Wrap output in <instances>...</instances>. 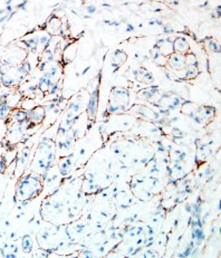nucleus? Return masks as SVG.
I'll return each mask as SVG.
<instances>
[{"label": "nucleus", "instance_id": "2", "mask_svg": "<svg viewBox=\"0 0 221 258\" xmlns=\"http://www.w3.org/2000/svg\"><path fill=\"white\" fill-rule=\"evenodd\" d=\"M173 50L177 51V53H179V54L187 53V51L189 50V44L187 43V40L182 37L177 38L176 40H174Z\"/></svg>", "mask_w": 221, "mask_h": 258}, {"label": "nucleus", "instance_id": "3", "mask_svg": "<svg viewBox=\"0 0 221 258\" xmlns=\"http://www.w3.org/2000/svg\"><path fill=\"white\" fill-rule=\"evenodd\" d=\"M9 110H10V107L8 105L6 97H3V99H0V118L7 117Z\"/></svg>", "mask_w": 221, "mask_h": 258}, {"label": "nucleus", "instance_id": "4", "mask_svg": "<svg viewBox=\"0 0 221 258\" xmlns=\"http://www.w3.org/2000/svg\"><path fill=\"white\" fill-rule=\"evenodd\" d=\"M5 168H6V162L3 157H0V173H4Z\"/></svg>", "mask_w": 221, "mask_h": 258}, {"label": "nucleus", "instance_id": "1", "mask_svg": "<svg viewBox=\"0 0 221 258\" xmlns=\"http://www.w3.org/2000/svg\"><path fill=\"white\" fill-rule=\"evenodd\" d=\"M169 65H170L173 70L180 71V70H184V67L187 66L186 63V56L184 54H179V53H174L172 54L170 57H169L168 60Z\"/></svg>", "mask_w": 221, "mask_h": 258}]
</instances>
